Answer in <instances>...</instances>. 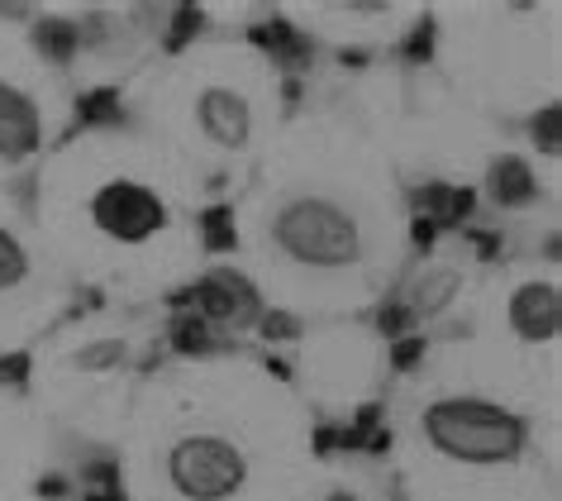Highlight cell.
I'll use <instances>...</instances> for the list:
<instances>
[{"instance_id":"obj_1","label":"cell","mask_w":562,"mask_h":501,"mask_svg":"<svg viewBox=\"0 0 562 501\" xmlns=\"http://www.w3.org/2000/svg\"><path fill=\"white\" fill-rule=\"evenodd\" d=\"M267 244L281 263L315 277L348 272L368 254L362 220L353 215V205L329 191H296V197L277 201L267 215Z\"/></svg>"},{"instance_id":"obj_2","label":"cell","mask_w":562,"mask_h":501,"mask_svg":"<svg viewBox=\"0 0 562 501\" xmlns=\"http://www.w3.org/2000/svg\"><path fill=\"white\" fill-rule=\"evenodd\" d=\"M419 435L458 468H505L529 449V421L491 397H434L419 411Z\"/></svg>"},{"instance_id":"obj_3","label":"cell","mask_w":562,"mask_h":501,"mask_svg":"<svg viewBox=\"0 0 562 501\" xmlns=\"http://www.w3.org/2000/svg\"><path fill=\"white\" fill-rule=\"evenodd\" d=\"M162 472L181 501H234L248 482V454L220 430H191L172 439Z\"/></svg>"},{"instance_id":"obj_4","label":"cell","mask_w":562,"mask_h":501,"mask_svg":"<svg viewBox=\"0 0 562 501\" xmlns=\"http://www.w3.org/2000/svg\"><path fill=\"white\" fill-rule=\"evenodd\" d=\"M87 225L120 248H144L172 225V205L138 177H105L87 191Z\"/></svg>"},{"instance_id":"obj_5","label":"cell","mask_w":562,"mask_h":501,"mask_svg":"<svg viewBox=\"0 0 562 501\" xmlns=\"http://www.w3.org/2000/svg\"><path fill=\"white\" fill-rule=\"evenodd\" d=\"M44 148V110L20 81L0 77V167H20Z\"/></svg>"},{"instance_id":"obj_6","label":"cell","mask_w":562,"mask_h":501,"mask_svg":"<svg viewBox=\"0 0 562 501\" xmlns=\"http://www.w3.org/2000/svg\"><path fill=\"white\" fill-rule=\"evenodd\" d=\"M195 130L224 153H244L252 144V101L234 87H205L195 96Z\"/></svg>"},{"instance_id":"obj_7","label":"cell","mask_w":562,"mask_h":501,"mask_svg":"<svg viewBox=\"0 0 562 501\" xmlns=\"http://www.w3.org/2000/svg\"><path fill=\"white\" fill-rule=\"evenodd\" d=\"M195 305L205 311V320H215L224 330H248L252 320L262 315L258 287L234 268H210L201 282H195Z\"/></svg>"},{"instance_id":"obj_8","label":"cell","mask_w":562,"mask_h":501,"mask_svg":"<svg viewBox=\"0 0 562 501\" xmlns=\"http://www.w3.org/2000/svg\"><path fill=\"white\" fill-rule=\"evenodd\" d=\"M505 325L519 344H553L562 330V291L558 282H519L505 301Z\"/></svg>"},{"instance_id":"obj_9","label":"cell","mask_w":562,"mask_h":501,"mask_svg":"<svg viewBox=\"0 0 562 501\" xmlns=\"http://www.w3.org/2000/svg\"><path fill=\"white\" fill-rule=\"evenodd\" d=\"M34 277V254L10 225H0V297H15Z\"/></svg>"},{"instance_id":"obj_10","label":"cell","mask_w":562,"mask_h":501,"mask_svg":"<svg viewBox=\"0 0 562 501\" xmlns=\"http://www.w3.org/2000/svg\"><path fill=\"white\" fill-rule=\"evenodd\" d=\"M453 297H458V272L453 268H429L415 282V311L419 315H439Z\"/></svg>"},{"instance_id":"obj_11","label":"cell","mask_w":562,"mask_h":501,"mask_svg":"<svg viewBox=\"0 0 562 501\" xmlns=\"http://www.w3.org/2000/svg\"><path fill=\"white\" fill-rule=\"evenodd\" d=\"M319 501H368V497H358L353 487H329V492L319 497Z\"/></svg>"}]
</instances>
